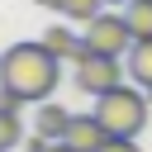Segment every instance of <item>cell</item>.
I'll return each instance as SVG.
<instances>
[{
    "label": "cell",
    "mask_w": 152,
    "mask_h": 152,
    "mask_svg": "<svg viewBox=\"0 0 152 152\" xmlns=\"http://www.w3.org/2000/svg\"><path fill=\"white\" fill-rule=\"evenodd\" d=\"M128 81V62L124 57H109V52H81V62H76V86L86 90V95H109V90H119Z\"/></svg>",
    "instance_id": "obj_3"
},
{
    "label": "cell",
    "mask_w": 152,
    "mask_h": 152,
    "mask_svg": "<svg viewBox=\"0 0 152 152\" xmlns=\"http://www.w3.org/2000/svg\"><path fill=\"white\" fill-rule=\"evenodd\" d=\"M100 5H104V0H62V14H71V19H81V24H90L95 14H104Z\"/></svg>",
    "instance_id": "obj_11"
},
{
    "label": "cell",
    "mask_w": 152,
    "mask_h": 152,
    "mask_svg": "<svg viewBox=\"0 0 152 152\" xmlns=\"http://www.w3.org/2000/svg\"><path fill=\"white\" fill-rule=\"evenodd\" d=\"M0 62H5V52H0Z\"/></svg>",
    "instance_id": "obj_17"
},
{
    "label": "cell",
    "mask_w": 152,
    "mask_h": 152,
    "mask_svg": "<svg viewBox=\"0 0 152 152\" xmlns=\"http://www.w3.org/2000/svg\"><path fill=\"white\" fill-rule=\"evenodd\" d=\"M104 152H138V142H133V138H109Z\"/></svg>",
    "instance_id": "obj_13"
},
{
    "label": "cell",
    "mask_w": 152,
    "mask_h": 152,
    "mask_svg": "<svg viewBox=\"0 0 152 152\" xmlns=\"http://www.w3.org/2000/svg\"><path fill=\"white\" fill-rule=\"evenodd\" d=\"M124 19H128V28H133L138 43L152 38V0H128V5H124Z\"/></svg>",
    "instance_id": "obj_9"
},
{
    "label": "cell",
    "mask_w": 152,
    "mask_h": 152,
    "mask_svg": "<svg viewBox=\"0 0 152 152\" xmlns=\"http://www.w3.org/2000/svg\"><path fill=\"white\" fill-rule=\"evenodd\" d=\"M71 109H62V104H52V100H43L38 104V119H33V128H38V138H48V142H66V133H71Z\"/></svg>",
    "instance_id": "obj_6"
},
{
    "label": "cell",
    "mask_w": 152,
    "mask_h": 152,
    "mask_svg": "<svg viewBox=\"0 0 152 152\" xmlns=\"http://www.w3.org/2000/svg\"><path fill=\"white\" fill-rule=\"evenodd\" d=\"M133 43H138V38H133V28H128L124 10H119V14H95V19L86 24V48H90V52L128 57V48H133Z\"/></svg>",
    "instance_id": "obj_4"
},
{
    "label": "cell",
    "mask_w": 152,
    "mask_h": 152,
    "mask_svg": "<svg viewBox=\"0 0 152 152\" xmlns=\"http://www.w3.org/2000/svg\"><path fill=\"white\" fill-rule=\"evenodd\" d=\"M124 62H128V81H133V86H142V90L152 95V38L133 43Z\"/></svg>",
    "instance_id": "obj_8"
},
{
    "label": "cell",
    "mask_w": 152,
    "mask_h": 152,
    "mask_svg": "<svg viewBox=\"0 0 152 152\" xmlns=\"http://www.w3.org/2000/svg\"><path fill=\"white\" fill-rule=\"evenodd\" d=\"M62 81V62L43 48V43H14L5 48L0 62V86H10L24 104H43Z\"/></svg>",
    "instance_id": "obj_1"
},
{
    "label": "cell",
    "mask_w": 152,
    "mask_h": 152,
    "mask_svg": "<svg viewBox=\"0 0 152 152\" xmlns=\"http://www.w3.org/2000/svg\"><path fill=\"white\" fill-rule=\"evenodd\" d=\"M19 142H24L19 114H5V109H0V152H10V147H19Z\"/></svg>",
    "instance_id": "obj_10"
},
{
    "label": "cell",
    "mask_w": 152,
    "mask_h": 152,
    "mask_svg": "<svg viewBox=\"0 0 152 152\" xmlns=\"http://www.w3.org/2000/svg\"><path fill=\"white\" fill-rule=\"evenodd\" d=\"M33 5H38V10H57V14H62V0H33Z\"/></svg>",
    "instance_id": "obj_14"
},
{
    "label": "cell",
    "mask_w": 152,
    "mask_h": 152,
    "mask_svg": "<svg viewBox=\"0 0 152 152\" xmlns=\"http://www.w3.org/2000/svg\"><path fill=\"white\" fill-rule=\"evenodd\" d=\"M0 109H5V114H19V109H24V100H19L10 86H0Z\"/></svg>",
    "instance_id": "obj_12"
},
{
    "label": "cell",
    "mask_w": 152,
    "mask_h": 152,
    "mask_svg": "<svg viewBox=\"0 0 152 152\" xmlns=\"http://www.w3.org/2000/svg\"><path fill=\"white\" fill-rule=\"evenodd\" d=\"M109 138H114V133L104 128V119H100L95 109H90V114H76V119H71V133H66V142H71L76 152H104Z\"/></svg>",
    "instance_id": "obj_5"
},
{
    "label": "cell",
    "mask_w": 152,
    "mask_h": 152,
    "mask_svg": "<svg viewBox=\"0 0 152 152\" xmlns=\"http://www.w3.org/2000/svg\"><path fill=\"white\" fill-rule=\"evenodd\" d=\"M38 43H43L57 62H81V52H86V38H76V28H66V24H52Z\"/></svg>",
    "instance_id": "obj_7"
},
{
    "label": "cell",
    "mask_w": 152,
    "mask_h": 152,
    "mask_svg": "<svg viewBox=\"0 0 152 152\" xmlns=\"http://www.w3.org/2000/svg\"><path fill=\"white\" fill-rule=\"evenodd\" d=\"M48 152H76V147H71V142H52Z\"/></svg>",
    "instance_id": "obj_15"
},
{
    "label": "cell",
    "mask_w": 152,
    "mask_h": 152,
    "mask_svg": "<svg viewBox=\"0 0 152 152\" xmlns=\"http://www.w3.org/2000/svg\"><path fill=\"white\" fill-rule=\"evenodd\" d=\"M104 5H128V0H104Z\"/></svg>",
    "instance_id": "obj_16"
},
{
    "label": "cell",
    "mask_w": 152,
    "mask_h": 152,
    "mask_svg": "<svg viewBox=\"0 0 152 152\" xmlns=\"http://www.w3.org/2000/svg\"><path fill=\"white\" fill-rule=\"evenodd\" d=\"M147 109H152V95L142 86H133V81H124L119 90H109V95L95 100V114L104 119V128L114 138H138L142 124H147Z\"/></svg>",
    "instance_id": "obj_2"
}]
</instances>
